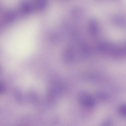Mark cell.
Instances as JSON below:
<instances>
[{
	"label": "cell",
	"instance_id": "obj_3",
	"mask_svg": "<svg viewBox=\"0 0 126 126\" xmlns=\"http://www.w3.org/2000/svg\"><path fill=\"white\" fill-rule=\"evenodd\" d=\"M118 111L119 114L124 117L126 116V105L123 104L120 105L118 108Z\"/></svg>",
	"mask_w": 126,
	"mask_h": 126
},
{
	"label": "cell",
	"instance_id": "obj_2",
	"mask_svg": "<svg viewBox=\"0 0 126 126\" xmlns=\"http://www.w3.org/2000/svg\"><path fill=\"white\" fill-rule=\"evenodd\" d=\"M96 96L97 98L101 100H105L108 99L109 96L108 94L103 91H98L96 94Z\"/></svg>",
	"mask_w": 126,
	"mask_h": 126
},
{
	"label": "cell",
	"instance_id": "obj_1",
	"mask_svg": "<svg viewBox=\"0 0 126 126\" xmlns=\"http://www.w3.org/2000/svg\"><path fill=\"white\" fill-rule=\"evenodd\" d=\"M78 99L80 104L86 107H93L96 103L95 100L93 97L84 91L79 92L78 95Z\"/></svg>",
	"mask_w": 126,
	"mask_h": 126
},
{
	"label": "cell",
	"instance_id": "obj_4",
	"mask_svg": "<svg viewBox=\"0 0 126 126\" xmlns=\"http://www.w3.org/2000/svg\"><path fill=\"white\" fill-rule=\"evenodd\" d=\"M109 119H107L103 123V124H104V125H109V124H111V122Z\"/></svg>",
	"mask_w": 126,
	"mask_h": 126
}]
</instances>
